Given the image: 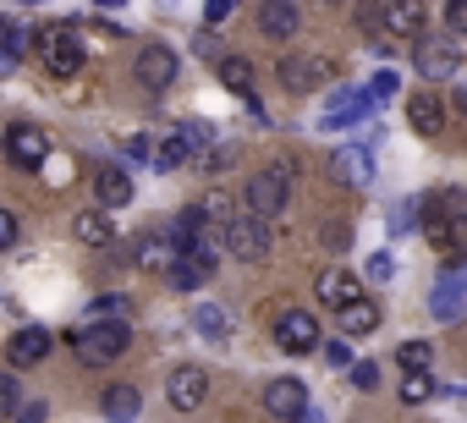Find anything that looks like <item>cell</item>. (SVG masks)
Wrapping results in <instances>:
<instances>
[{"instance_id":"15","label":"cell","mask_w":467,"mask_h":423,"mask_svg":"<svg viewBox=\"0 0 467 423\" xmlns=\"http://www.w3.org/2000/svg\"><path fill=\"white\" fill-rule=\"evenodd\" d=\"M314 292H319V303H330L336 314H341V308H352V303H363V286H358V275H352V270H319Z\"/></svg>"},{"instance_id":"20","label":"cell","mask_w":467,"mask_h":423,"mask_svg":"<svg viewBox=\"0 0 467 423\" xmlns=\"http://www.w3.org/2000/svg\"><path fill=\"white\" fill-rule=\"evenodd\" d=\"M138 407H143L138 385H105V390H99V412H105L110 423H132V418H138Z\"/></svg>"},{"instance_id":"44","label":"cell","mask_w":467,"mask_h":423,"mask_svg":"<svg viewBox=\"0 0 467 423\" xmlns=\"http://www.w3.org/2000/svg\"><path fill=\"white\" fill-rule=\"evenodd\" d=\"M17 423H45V401H34V407H23V412H17Z\"/></svg>"},{"instance_id":"28","label":"cell","mask_w":467,"mask_h":423,"mask_svg":"<svg viewBox=\"0 0 467 423\" xmlns=\"http://www.w3.org/2000/svg\"><path fill=\"white\" fill-rule=\"evenodd\" d=\"M192 325H198V335H209V341H225V335H231V314H225L220 303H198V308H192Z\"/></svg>"},{"instance_id":"3","label":"cell","mask_w":467,"mask_h":423,"mask_svg":"<svg viewBox=\"0 0 467 423\" xmlns=\"http://www.w3.org/2000/svg\"><path fill=\"white\" fill-rule=\"evenodd\" d=\"M220 248L231 259H243V264L270 259V221H259V215H231V226L220 232Z\"/></svg>"},{"instance_id":"27","label":"cell","mask_w":467,"mask_h":423,"mask_svg":"<svg viewBox=\"0 0 467 423\" xmlns=\"http://www.w3.org/2000/svg\"><path fill=\"white\" fill-rule=\"evenodd\" d=\"M336 319H341V335H374V330H379V303H368V297H363V303L341 308Z\"/></svg>"},{"instance_id":"16","label":"cell","mask_w":467,"mask_h":423,"mask_svg":"<svg viewBox=\"0 0 467 423\" xmlns=\"http://www.w3.org/2000/svg\"><path fill=\"white\" fill-rule=\"evenodd\" d=\"M182 253H176V242L165 237V232H143L138 242H132V264L138 270H171Z\"/></svg>"},{"instance_id":"46","label":"cell","mask_w":467,"mask_h":423,"mask_svg":"<svg viewBox=\"0 0 467 423\" xmlns=\"http://www.w3.org/2000/svg\"><path fill=\"white\" fill-rule=\"evenodd\" d=\"M451 396H462V401H467V385H456V390H451Z\"/></svg>"},{"instance_id":"5","label":"cell","mask_w":467,"mask_h":423,"mask_svg":"<svg viewBox=\"0 0 467 423\" xmlns=\"http://www.w3.org/2000/svg\"><path fill=\"white\" fill-rule=\"evenodd\" d=\"M39 61L50 67V77H78L83 72V39L72 28H45L39 34Z\"/></svg>"},{"instance_id":"31","label":"cell","mask_w":467,"mask_h":423,"mask_svg":"<svg viewBox=\"0 0 467 423\" xmlns=\"http://www.w3.org/2000/svg\"><path fill=\"white\" fill-rule=\"evenodd\" d=\"M149 165H154V170H176V165H192V160H187V149H182V138H176V127H171V132L154 143V160H149Z\"/></svg>"},{"instance_id":"38","label":"cell","mask_w":467,"mask_h":423,"mask_svg":"<svg viewBox=\"0 0 467 423\" xmlns=\"http://www.w3.org/2000/svg\"><path fill=\"white\" fill-rule=\"evenodd\" d=\"M445 34L467 39V0H451V6H445Z\"/></svg>"},{"instance_id":"43","label":"cell","mask_w":467,"mask_h":423,"mask_svg":"<svg viewBox=\"0 0 467 423\" xmlns=\"http://www.w3.org/2000/svg\"><path fill=\"white\" fill-rule=\"evenodd\" d=\"M225 17H231V0H214V6L203 12V23H209V28H214V23H225Z\"/></svg>"},{"instance_id":"40","label":"cell","mask_w":467,"mask_h":423,"mask_svg":"<svg viewBox=\"0 0 467 423\" xmlns=\"http://www.w3.org/2000/svg\"><path fill=\"white\" fill-rule=\"evenodd\" d=\"M352 385H358V390H374V385H379V368H374V363H352Z\"/></svg>"},{"instance_id":"6","label":"cell","mask_w":467,"mask_h":423,"mask_svg":"<svg viewBox=\"0 0 467 423\" xmlns=\"http://www.w3.org/2000/svg\"><path fill=\"white\" fill-rule=\"evenodd\" d=\"M6 160H12L17 170H39V165L50 160V138H45V127H34V121L6 127Z\"/></svg>"},{"instance_id":"41","label":"cell","mask_w":467,"mask_h":423,"mask_svg":"<svg viewBox=\"0 0 467 423\" xmlns=\"http://www.w3.org/2000/svg\"><path fill=\"white\" fill-rule=\"evenodd\" d=\"M121 154H127V160H154V143H149V138H127Z\"/></svg>"},{"instance_id":"12","label":"cell","mask_w":467,"mask_h":423,"mask_svg":"<svg viewBox=\"0 0 467 423\" xmlns=\"http://www.w3.org/2000/svg\"><path fill=\"white\" fill-rule=\"evenodd\" d=\"M374 110V99H368V88H336L330 94V105H325V132H341V127H358L363 116Z\"/></svg>"},{"instance_id":"11","label":"cell","mask_w":467,"mask_h":423,"mask_svg":"<svg viewBox=\"0 0 467 423\" xmlns=\"http://www.w3.org/2000/svg\"><path fill=\"white\" fill-rule=\"evenodd\" d=\"M462 308H467V264H456L451 275H440L434 292H429V314H434L440 325L462 319Z\"/></svg>"},{"instance_id":"14","label":"cell","mask_w":467,"mask_h":423,"mask_svg":"<svg viewBox=\"0 0 467 423\" xmlns=\"http://www.w3.org/2000/svg\"><path fill=\"white\" fill-rule=\"evenodd\" d=\"M330 176H336L341 187H368V181H374V154H368L363 143L336 149V154H330Z\"/></svg>"},{"instance_id":"8","label":"cell","mask_w":467,"mask_h":423,"mask_svg":"<svg viewBox=\"0 0 467 423\" xmlns=\"http://www.w3.org/2000/svg\"><path fill=\"white\" fill-rule=\"evenodd\" d=\"M330 77H336V67H330L325 56H286V61H281L286 94H314V88H325Z\"/></svg>"},{"instance_id":"30","label":"cell","mask_w":467,"mask_h":423,"mask_svg":"<svg viewBox=\"0 0 467 423\" xmlns=\"http://www.w3.org/2000/svg\"><path fill=\"white\" fill-rule=\"evenodd\" d=\"M396 363H401V374H429L434 368V346L429 341H401L396 346Z\"/></svg>"},{"instance_id":"22","label":"cell","mask_w":467,"mask_h":423,"mask_svg":"<svg viewBox=\"0 0 467 423\" xmlns=\"http://www.w3.org/2000/svg\"><path fill=\"white\" fill-rule=\"evenodd\" d=\"M28 45H39V39H28V28H23V23L0 17V72H12L17 61H28Z\"/></svg>"},{"instance_id":"13","label":"cell","mask_w":467,"mask_h":423,"mask_svg":"<svg viewBox=\"0 0 467 423\" xmlns=\"http://www.w3.org/2000/svg\"><path fill=\"white\" fill-rule=\"evenodd\" d=\"M265 412L297 423V418L308 412V385H303V379H270V385H265Z\"/></svg>"},{"instance_id":"9","label":"cell","mask_w":467,"mask_h":423,"mask_svg":"<svg viewBox=\"0 0 467 423\" xmlns=\"http://www.w3.org/2000/svg\"><path fill=\"white\" fill-rule=\"evenodd\" d=\"M132 72H138V83H143L149 94H165V88L176 83V50H165V45H143L138 61H132Z\"/></svg>"},{"instance_id":"24","label":"cell","mask_w":467,"mask_h":423,"mask_svg":"<svg viewBox=\"0 0 467 423\" xmlns=\"http://www.w3.org/2000/svg\"><path fill=\"white\" fill-rule=\"evenodd\" d=\"M209 275H214V259H187V253L165 270V281H171L176 292H192V286H203Z\"/></svg>"},{"instance_id":"26","label":"cell","mask_w":467,"mask_h":423,"mask_svg":"<svg viewBox=\"0 0 467 423\" xmlns=\"http://www.w3.org/2000/svg\"><path fill=\"white\" fill-rule=\"evenodd\" d=\"M220 83L254 105V61H243V56H220Z\"/></svg>"},{"instance_id":"19","label":"cell","mask_w":467,"mask_h":423,"mask_svg":"<svg viewBox=\"0 0 467 423\" xmlns=\"http://www.w3.org/2000/svg\"><path fill=\"white\" fill-rule=\"evenodd\" d=\"M407 121H412V132L434 138V132L445 127V99H440V94H412V99H407Z\"/></svg>"},{"instance_id":"17","label":"cell","mask_w":467,"mask_h":423,"mask_svg":"<svg viewBox=\"0 0 467 423\" xmlns=\"http://www.w3.org/2000/svg\"><path fill=\"white\" fill-rule=\"evenodd\" d=\"M6 357H12L17 368H34V363H45V357H50V330H39V325L17 330V335H12V346H6Z\"/></svg>"},{"instance_id":"4","label":"cell","mask_w":467,"mask_h":423,"mask_svg":"<svg viewBox=\"0 0 467 423\" xmlns=\"http://www.w3.org/2000/svg\"><path fill=\"white\" fill-rule=\"evenodd\" d=\"M275 346L292 352V357H303V352H325V341H319V319H314L308 308H281V314H275Z\"/></svg>"},{"instance_id":"7","label":"cell","mask_w":467,"mask_h":423,"mask_svg":"<svg viewBox=\"0 0 467 423\" xmlns=\"http://www.w3.org/2000/svg\"><path fill=\"white\" fill-rule=\"evenodd\" d=\"M412 67H418V77H429V83H451V77L462 72V56H456V45H445V39H418Z\"/></svg>"},{"instance_id":"21","label":"cell","mask_w":467,"mask_h":423,"mask_svg":"<svg viewBox=\"0 0 467 423\" xmlns=\"http://www.w3.org/2000/svg\"><path fill=\"white\" fill-rule=\"evenodd\" d=\"M72 237H78L83 248H105V242H116V215H105V209H88V215L72 221Z\"/></svg>"},{"instance_id":"36","label":"cell","mask_w":467,"mask_h":423,"mask_svg":"<svg viewBox=\"0 0 467 423\" xmlns=\"http://www.w3.org/2000/svg\"><path fill=\"white\" fill-rule=\"evenodd\" d=\"M88 308H94V319H121V314H127V297H121V292H105V297H94Z\"/></svg>"},{"instance_id":"42","label":"cell","mask_w":467,"mask_h":423,"mask_svg":"<svg viewBox=\"0 0 467 423\" xmlns=\"http://www.w3.org/2000/svg\"><path fill=\"white\" fill-rule=\"evenodd\" d=\"M17 242V215L12 209H0V248H12Z\"/></svg>"},{"instance_id":"10","label":"cell","mask_w":467,"mask_h":423,"mask_svg":"<svg viewBox=\"0 0 467 423\" xmlns=\"http://www.w3.org/2000/svg\"><path fill=\"white\" fill-rule=\"evenodd\" d=\"M203 396H209V374H203V368H192V363L171 368V379H165V401H171L176 412H198Z\"/></svg>"},{"instance_id":"33","label":"cell","mask_w":467,"mask_h":423,"mask_svg":"<svg viewBox=\"0 0 467 423\" xmlns=\"http://www.w3.org/2000/svg\"><path fill=\"white\" fill-rule=\"evenodd\" d=\"M23 412V385L17 374H0V418H17Z\"/></svg>"},{"instance_id":"23","label":"cell","mask_w":467,"mask_h":423,"mask_svg":"<svg viewBox=\"0 0 467 423\" xmlns=\"http://www.w3.org/2000/svg\"><path fill=\"white\" fill-rule=\"evenodd\" d=\"M259 28H265V39H297L303 12H297V6H286V0H275V6H265V12H259Z\"/></svg>"},{"instance_id":"29","label":"cell","mask_w":467,"mask_h":423,"mask_svg":"<svg viewBox=\"0 0 467 423\" xmlns=\"http://www.w3.org/2000/svg\"><path fill=\"white\" fill-rule=\"evenodd\" d=\"M379 17H385V28H390V34H418V28L429 23V12H423V6H412V0H407V6H379Z\"/></svg>"},{"instance_id":"39","label":"cell","mask_w":467,"mask_h":423,"mask_svg":"<svg viewBox=\"0 0 467 423\" xmlns=\"http://www.w3.org/2000/svg\"><path fill=\"white\" fill-rule=\"evenodd\" d=\"M325 363H330V368H347V374H352V346H347V341H325Z\"/></svg>"},{"instance_id":"1","label":"cell","mask_w":467,"mask_h":423,"mask_svg":"<svg viewBox=\"0 0 467 423\" xmlns=\"http://www.w3.org/2000/svg\"><path fill=\"white\" fill-rule=\"evenodd\" d=\"M127 346H132V330H127L121 319H88V325L72 335V352H78L83 368H105V363H116Z\"/></svg>"},{"instance_id":"34","label":"cell","mask_w":467,"mask_h":423,"mask_svg":"<svg viewBox=\"0 0 467 423\" xmlns=\"http://www.w3.org/2000/svg\"><path fill=\"white\" fill-rule=\"evenodd\" d=\"M418 209H423L418 198H407V203H396V215H390V237H401V232H412V226H418Z\"/></svg>"},{"instance_id":"37","label":"cell","mask_w":467,"mask_h":423,"mask_svg":"<svg viewBox=\"0 0 467 423\" xmlns=\"http://www.w3.org/2000/svg\"><path fill=\"white\" fill-rule=\"evenodd\" d=\"M396 88H401V77H396V72H374V77H368V99H374V105H379V99H390Z\"/></svg>"},{"instance_id":"2","label":"cell","mask_w":467,"mask_h":423,"mask_svg":"<svg viewBox=\"0 0 467 423\" xmlns=\"http://www.w3.org/2000/svg\"><path fill=\"white\" fill-rule=\"evenodd\" d=\"M286 203H292V165H265L248 176V215L275 221L286 215Z\"/></svg>"},{"instance_id":"18","label":"cell","mask_w":467,"mask_h":423,"mask_svg":"<svg viewBox=\"0 0 467 423\" xmlns=\"http://www.w3.org/2000/svg\"><path fill=\"white\" fill-rule=\"evenodd\" d=\"M94 192H99V209L110 215V209H121L132 198V176L121 165H105V170H94Z\"/></svg>"},{"instance_id":"45","label":"cell","mask_w":467,"mask_h":423,"mask_svg":"<svg viewBox=\"0 0 467 423\" xmlns=\"http://www.w3.org/2000/svg\"><path fill=\"white\" fill-rule=\"evenodd\" d=\"M297 423H325V418H319V412H303V418H297Z\"/></svg>"},{"instance_id":"25","label":"cell","mask_w":467,"mask_h":423,"mask_svg":"<svg viewBox=\"0 0 467 423\" xmlns=\"http://www.w3.org/2000/svg\"><path fill=\"white\" fill-rule=\"evenodd\" d=\"M434 248L451 253L456 264H467V209H451V221H445V232L434 237Z\"/></svg>"},{"instance_id":"32","label":"cell","mask_w":467,"mask_h":423,"mask_svg":"<svg viewBox=\"0 0 467 423\" xmlns=\"http://www.w3.org/2000/svg\"><path fill=\"white\" fill-rule=\"evenodd\" d=\"M407 407H423V401H434L440 396V385H434V374H401V390H396Z\"/></svg>"},{"instance_id":"35","label":"cell","mask_w":467,"mask_h":423,"mask_svg":"<svg viewBox=\"0 0 467 423\" xmlns=\"http://www.w3.org/2000/svg\"><path fill=\"white\" fill-rule=\"evenodd\" d=\"M368 281H374V286H385V281H396V259H390L385 248H379V253H368Z\"/></svg>"}]
</instances>
